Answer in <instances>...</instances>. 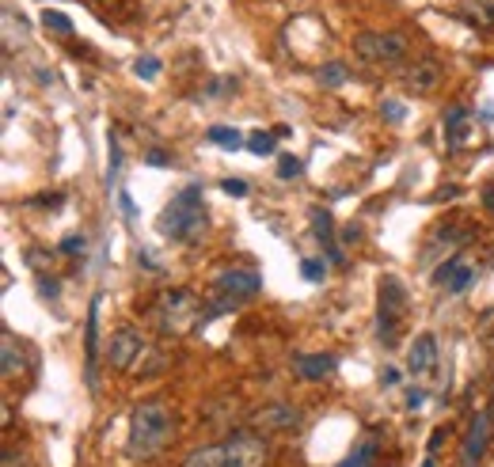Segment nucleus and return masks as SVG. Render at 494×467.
<instances>
[{
	"label": "nucleus",
	"mask_w": 494,
	"mask_h": 467,
	"mask_svg": "<svg viewBox=\"0 0 494 467\" xmlns=\"http://www.w3.org/2000/svg\"><path fill=\"white\" fill-rule=\"evenodd\" d=\"M293 365H297V377L301 380L320 384V380H327L339 369V358H335V353H297Z\"/></svg>",
	"instance_id": "12"
},
{
	"label": "nucleus",
	"mask_w": 494,
	"mask_h": 467,
	"mask_svg": "<svg viewBox=\"0 0 494 467\" xmlns=\"http://www.w3.org/2000/svg\"><path fill=\"white\" fill-rule=\"evenodd\" d=\"M407 285L399 277L384 274L380 277V293H377V339L384 350H396L399 346V327H404V315H407Z\"/></svg>",
	"instance_id": "6"
},
{
	"label": "nucleus",
	"mask_w": 494,
	"mask_h": 467,
	"mask_svg": "<svg viewBox=\"0 0 494 467\" xmlns=\"http://www.w3.org/2000/svg\"><path fill=\"white\" fill-rule=\"evenodd\" d=\"M301 274L308 277V282H323L327 263H323V258H304V263H301Z\"/></svg>",
	"instance_id": "26"
},
{
	"label": "nucleus",
	"mask_w": 494,
	"mask_h": 467,
	"mask_svg": "<svg viewBox=\"0 0 494 467\" xmlns=\"http://www.w3.org/2000/svg\"><path fill=\"white\" fill-rule=\"evenodd\" d=\"M442 441H445V429L437 425L433 434H430V441H426V453H430V456H437V448H442Z\"/></svg>",
	"instance_id": "31"
},
{
	"label": "nucleus",
	"mask_w": 494,
	"mask_h": 467,
	"mask_svg": "<svg viewBox=\"0 0 494 467\" xmlns=\"http://www.w3.org/2000/svg\"><path fill=\"white\" fill-rule=\"evenodd\" d=\"M384 384L396 388V384H399V369H384Z\"/></svg>",
	"instance_id": "34"
},
{
	"label": "nucleus",
	"mask_w": 494,
	"mask_h": 467,
	"mask_svg": "<svg viewBox=\"0 0 494 467\" xmlns=\"http://www.w3.org/2000/svg\"><path fill=\"white\" fill-rule=\"evenodd\" d=\"M42 27H46V31H53V34H72V31H77L65 12H50V8L42 12Z\"/></svg>",
	"instance_id": "23"
},
{
	"label": "nucleus",
	"mask_w": 494,
	"mask_h": 467,
	"mask_svg": "<svg viewBox=\"0 0 494 467\" xmlns=\"http://www.w3.org/2000/svg\"><path fill=\"white\" fill-rule=\"evenodd\" d=\"M144 350H149V342H144V334L137 327H118L111 334V342H107V361H111L115 372H130L137 369Z\"/></svg>",
	"instance_id": "8"
},
{
	"label": "nucleus",
	"mask_w": 494,
	"mask_h": 467,
	"mask_svg": "<svg viewBox=\"0 0 494 467\" xmlns=\"http://www.w3.org/2000/svg\"><path fill=\"white\" fill-rule=\"evenodd\" d=\"M270 463V441L263 434H236L228 441H217L182 460V467H266Z\"/></svg>",
	"instance_id": "3"
},
{
	"label": "nucleus",
	"mask_w": 494,
	"mask_h": 467,
	"mask_svg": "<svg viewBox=\"0 0 494 467\" xmlns=\"http://www.w3.org/2000/svg\"><path fill=\"white\" fill-rule=\"evenodd\" d=\"M221 191L232 198H247V182L244 179H221Z\"/></svg>",
	"instance_id": "28"
},
{
	"label": "nucleus",
	"mask_w": 494,
	"mask_h": 467,
	"mask_svg": "<svg viewBox=\"0 0 494 467\" xmlns=\"http://www.w3.org/2000/svg\"><path fill=\"white\" fill-rule=\"evenodd\" d=\"M380 115H384V118H388V122H404V115H407V110H404V107H399L396 99H384V103H380Z\"/></svg>",
	"instance_id": "27"
},
{
	"label": "nucleus",
	"mask_w": 494,
	"mask_h": 467,
	"mask_svg": "<svg viewBox=\"0 0 494 467\" xmlns=\"http://www.w3.org/2000/svg\"><path fill=\"white\" fill-rule=\"evenodd\" d=\"M247 148L255 156H270L274 148H278V134H274V129H255V134L247 137Z\"/></svg>",
	"instance_id": "21"
},
{
	"label": "nucleus",
	"mask_w": 494,
	"mask_h": 467,
	"mask_svg": "<svg viewBox=\"0 0 494 467\" xmlns=\"http://www.w3.org/2000/svg\"><path fill=\"white\" fill-rule=\"evenodd\" d=\"M144 163H149V167H172V156H168V153H160V148H153V153L144 156Z\"/></svg>",
	"instance_id": "30"
},
{
	"label": "nucleus",
	"mask_w": 494,
	"mask_h": 467,
	"mask_svg": "<svg viewBox=\"0 0 494 467\" xmlns=\"http://www.w3.org/2000/svg\"><path fill=\"white\" fill-rule=\"evenodd\" d=\"M134 72L141 80H156L160 77V58H153V53H144V58L134 61Z\"/></svg>",
	"instance_id": "24"
},
{
	"label": "nucleus",
	"mask_w": 494,
	"mask_h": 467,
	"mask_svg": "<svg viewBox=\"0 0 494 467\" xmlns=\"http://www.w3.org/2000/svg\"><path fill=\"white\" fill-rule=\"evenodd\" d=\"M172 434H175L172 406L163 399H144L130 415V441H126V448H130L134 460H153L172 441Z\"/></svg>",
	"instance_id": "2"
},
{
	"label": "nucleus",
	"mask_w": 494,
	"mask_h": 467,
	"mask_svg": "<svg viewBox=\"0 0 494 467\" xmlns=\"http://www.w3.org/2000/svg\"><path fill=\"white\" fill-rule=\"evenodd\" d=\"M259 293H263V277L255 274V270H247V266L221 270V274L213 277V285H210V304H206L202 327H206L210 320H217V315H228V312H236V308L251 304Z\"/></svg>",
	"instance_id": "4"
},
{
	"label": "nucleus",
	"mask_w": 494,
	"mask_h": 467,
	"mask_svg": "<svg viewBox=\"0 0 494 467\" xmlns=\"http://www.w3.org/2000/svg\"><path fill=\"white\" fill-rule=\"evenodd\" d=\"M354 50L361 61L380 65V69H392L407 58V39L396 31H361L354 39Z\"/></svg>",
	"instance_id": "7"
},
{
	"label": "nucleus",
	"mask_w": 494,
	"mask_h": 467,
	"mask_svg": "<svg viewBox=\"0 0 494 467\" xmlns=\"http://www.w3.org/2000/svg\"><path fill=\"white\" fill-rule=\"evenodd\" d=\"M423 403H426V391L411 388V391H407V410H423Z\"/></svg>",
	"instance_id": "33"
},
{
	"label": "nucleus",
	"mask_w": 494,
	"mask_h": 467,
	"mask_svg": "<svg viewBox=\"0 0 494 467\" xmlns=\"http://www.w3.org/2000/svg\"><path fill=\"white\" fill-rule=\"evenodd\" d=\"M107 153H111V167H107V191L118 182V172H122V145H118V137L111 134L107 137Z\"/></svg>",
	"instance_id": "22"
},
{
	"label": "nucleus",
	"mask_w": 494,
	"mask_h": 467,
	"mask_svg": "<svg viewBox=\"0 0 494 467\" xmlns=\"http://www.w3.org/2000/svg\"><path fill=\"white\" fill-rule=\"evenodd\" d=\"M118 210H122V217H126V220H137V205H134V198L126 194V191L118 194Z\"/></svg>",
	"instance_id": "29"
},
{
	"label": "nucleus",
	"mask_w": 494,
	"mask_h": 467,
	"mask_svg": "<svg viewBox=\"0 0 494 467\" xmlns=\"http://www.w3.org/2000/svg\"><path fill=\"white\" fill-rule=\"evenodd\" d=\"M445 80V65L437 61V58H423V61H415L411 69H407V77H404V84L415 91V96H430V91Z\"/></svg>",
	"instance_id": "10"
},
{
	"label": "nucleus",
	"mask_w": 494,
	"mask_h": 467,
	"mask_svg": "<svg viewBox=\"0 0 494 467\" xmlns=\"http://www.w3.org/2000/svg\"><path fill=\"white\" fill-rule=\"evenodd\" d=\"M373 460H377V441H373V437H361L358 448H354L350 456H346L342 467H373Z\"/></svg>",
	"instance_id": "19"
},
{
	"label": "nucleus",
	"mask_w": 494,
	"mask_h": 467,
	"mask_svg": "<svg viewBox=\"0 0 494 467\" xmlns=\"http://www.w3.org/2000/svg\"><path fill=\"white\" fill-rule=\"evenodd\" d=\"M301 172H304L301 156H282L278 160V179H301Z\"/></svg>",
	"instance_id": "25"
},
{
	"label": "nucleus",
	"mask_w": 494,
	"mask_h": 467,
	"mask_svg": "<svg viewBox=\"0 0 494 467\" xmlns=\"http://www.w3.org/2000/svg\"><path fill=\"white\" fill-rule=\"evenodd\" d=\"M461 15L468 23L490 31L494 27V0H461Z\"/></svg>",
	"instance_id": "16"
},
{
	"label": "nucleus",
	"mask_w": 494,
	"mask_h": 467,
	"mask_svg": "<svg viewBox=\"0 0 494 467\" xmlns=\"http://www.w3.org/2000/svg\"><path fill=\"white\" fill-rule=\"evenodd\" d=\"M255 422L263 429H293V425H301V415L285 403H274V406H263L259 415H255Z\"/></svg>",
	"instance_id": "15"
},
{
	"label": "nucleus",
	"mask_w": 494,
	"mask_h": 467,
	"mask_svg": "<svg viewBox=\"0 0 494 467\" xmlns=\"http://www.w3.org/2000/svg\"><path fill=\"white\" fill-rule=\"evenodd\" d=\"M316 77H320L323 88H342L346 80H350V69H346L342 61H327V65H320Z\"/></svg>",
	"instance_id": "20"
},
{
	"label": "nucleus",
	"mask_w": 494,
	"mask_h": 467,
	"mask_svg": "<svg viewBox=\"0 0 494 467\" xmlns=\"http://www.w3.org/2000/svg\"><path fill=\"white\" fill-rule=\"evenodd\" d=\"M206 141L217 145V148H228V153H236V148L247 145V137H244L236 126H210V129H206Z\"/></svg>",
	"instance_id": "18"
},
{
	"label": "nucleus",
	"mask_w": 494,
	"mask_h": 467,
	"mask_svg": "<svg viewBox=\"0 0 494 467\" xmlns=\"http://www.w3.org/2000/svg\"><path fill=\"white\" fill-rule=\"evenodd\" d=\"M433 361H437V334L433 331L415 334L411 353H407V372H411V377H423V372L433 369Z\"/></svg>",
	"instance_id": "13"
},
{
	"label": "nucleus",
	"mask_w": 494,
	"mask_h": 467,
	"mask_svg": "<svg viewBox=\"0 0 494 467\" xmlns=\"http://www.w3.org/2000/svg\"><path fill=\"white\" fill-rule=\"evenodd\" d=\"M423 467H437V463H433V456H426V463H423Z\"/></svg>",
	"instance_id": "36"
},
{
	"label": "nucleus",
	"mask_w": 494,
	"mask_h": 467,
	"mask_svg": "<svg viewBox=\"0 0 494 467\" xmlns=\"http://www.w3.org/2000/svg\"><path fill=\"white\" fill-rule=\"evenodd\" d=\"M308 220H312V232H316L320 244H327V258H331L335 266H342V263H346V255H342V248L335 244V220H331V213L320 210V205H316V210L308 213Z\"/></svg>",
	"instance_id": "14"
},
{
	"label": "nucleus",
	"mask_w": 494,
	"mask_h": 467,
	"mask_svg": "<svg viewBox=\"0 0 494 467\" xmlns=\"http://www.w3.org/2000/svg\"><path fill=\"white\" fill-rule=\"evenodd\" d=\"M149 315H153V323L160 327V334H187L194 327H202L206 308H202V301H198L191 289H163L153 301Z\"/></svg>",
	"instance_id": "5"
},
{
	"label": "nucleus",
	"mask_w": 494,
	"mask_h": 467,
	"mask_svg": "<svg viewBox=\"0 0 494 467\" xmlns=\"http://www.w3.org/2000/svg\"><path fill=\"white\" fill-rule=\"evenodd\" d=\"M202 182H191L163 205L160 213V236L172 239V244H194V239L206 236V224H210V213H206V201H202Z\"/></svg>",
	"instance_id": "1"
},
{
	"label": "nucleus",
	"mask_w": 494,
	"mask_h": 467,
	"mask_svg": "<svg viewBox=\"0 0 494 467\" xmlns=\"http://www.w3.org/2000/svg\"><path fill=\"white\" fill-rule=\"evenodd\" d=\"M471 282H475V266H464L456 255H449L445 263L433 270V285H442V289L452 293V296H456V293H464Z\"/></svg>",
	"instance_id": "11"
},
{
	"label": "nucleus",
	"mask_w": 494,
	"mask_h": 467,
	"mask_svg": "<svg viewBox=\"0 0 494 467\" xmlns=\"http://www.w3.org/2000/svg\"><path fill=\"white\" fill-rule=\"evenodd\" d=\"M0 353H5V377L8 380L23 377V342H15V334L5 331V346H0Z\"/></svg>",
	"instance_id": "17"
},
{
	"label": "nucleus",
	"mask_w": 494,
	"mask_h": 467,
	"mask_svg": "<svg viewBox=\"0 0 494 467\" xmlns=\"http://www.w3.org/2000/svg\"><path fill=\"white\" fill-rule=\"evenodd\" d=\"M358 236H361V229H358V224H350V229H346V232H342V239H346V244H354V239H358Z\"/></svg>",
	"instance_id": "35"
},
{
	"label": "nucleus",
	"mask_w": 494,
	"mask_h": 467,
	"mask_svg": "<svg viewBox=\"0 0 494 467\" xmlns=\"http://www.w3.org/2000/svg\"><path fill=\"white\" fill-rule=\"evenodd\" d=\"M61 251H65V255L84 251V236H65V239H61Z\"/></svg>",
	"instance_id": "32"
},
{
	"label": "nucleus",
	"mask_w": 494,
	"mask_h": 467,
	"mask_svg": "<svg viewBox=\"0 0 494 467\" xmlns=\"http://www.w3.org/2000/svg\"><path fill=\"white\" fill-rule=\"evenodd\" d=\"M99 308H103V293L91 296V308H88V323H84V377H88V388L96 391L99 377H96V369H99Z\"/></svg>",
	"instance_id": "9"
}]
</instances>
